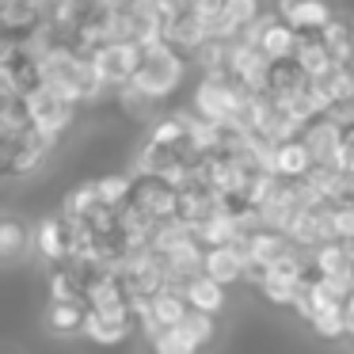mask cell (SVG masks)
I'll return each instance as SVG.
<instances>
[{
  "mask_svg": "<svg viewBox=\"0 0 354 354\" xmlns=\"http://www.w3.org/2000/svg\"><path fill=\"white\" fill-rule=\"evenodd\" d=\"M179 77H183V57L160 42V46L141 50L138 73L130 77V84L118 88V95H122V103L130 111H149V107H156L164 95L176 92Z\"/></svg>",
  "mask_w": 354,
  "mask_h": 354,
  "instance_id": "obj_1",
  "label": "cell"
},
{
  "mask_svg": "<svg viewBox=\"0 0 354 354\" xmlns=\"http://www.w3.org/2000/svg\"><path fill=\"white\" fill-rule=\"evenodd\" d=\"M248 100H252V92L236 80H229L225 73L202 77V84L194 88V115L209 126H240Z\"/></svg>",
  "mask_w": 354,
  "mask_h": 354,
  "instance_id": "obj_2",
  "label": "cell"
},
{
  "mask_svg": "<svg viewBox=\"0 0 354 354\" xmlns=\"http://www.w3.org/2000/svg\"><path fill=\"white\" fill-rule=\"evenodd\" d=\"M122 209L138 214L149 225L176 221V187L160 176H141L138 171V176H130V198Z\"/></svg>",
  "mask_w": 354,
  "mask_h": 354,
  "instance_id": "obj_3",
  "label": "cell"
},
{
  "mask_svg": "<svg viewBox=\"0 0 354 354\" xmlns=\"http://www.w3.org/2000/svg\"><path fill=\"white\" fill-rule=\"evenodd\" d=\"M24 100H27V115H31V130L39 133L46 145H54V141L69 130L73 115H77V107H73V103H65L57 92H50L46 84L35 88V92L24 95Z\"/></svg>",
  "mask_w": 354,
  "mask_h": 354,
  "instance_id": "obj_4",
  "label": "cell"
},
{
  "mask_svg": "<svg viewBox=\"0 0 354 354\" xmlns=\"http://www.w3.org/2000/svg\"><path fill=\"white\" fill-rule=\"evenodd\" d=\"M88 65H92L95 80L103 88H122L130 84V77L141 65V46H133V42H103L88 54Z\"/></svg>",
  "mask_w": 354,
  "mask_h": 354,
  "instance_id": "obj_5",
  "label": "cell"
},
{
  "mask_svg": "<svg viewBox=\"0 0 354 354\" xmlns=\"http://www.w3.org/2000/svg\"><path fill=\"white\" fill-rule=\"evenodd\" d=\"M31 244L50 267H65V263L80 252V229L73 221H65V217H46V221L31 232Z\"/></svg>",
  "mask_w": 354,
  "mask_h": 354,
  "instance_id": "obj_6",
  "label": "cell"
},
{
  "mask_svg": "<svg viewBox=\"0 0 354 354\" xmlns=\"http://www.w3.org/2000/svg\"><path fill=\"white\" fill-rule=\"evenodd\" d=\"M244 39L252 42V46L259 50L267 62H278V57H293V46H297V31H293V27L286 24L278 12H270V16H259Z\"/></svg>",
  "mask_w": 354,
  "mask_h": 354,
  "instance_id": "obj_7",
  "label": "cell"
},
{
  "mask_svg": "<svg viewBox=\"0 0 354 354\" xmlns=\"http://www.w3.org/2000/svg\"><path fill=\"white\" fill-rule=\"evenodd\" d=\"M290 248L293 244L282 236V232H270V229H252L244 240H240V252H244L248 274H252L255 282H263V274H267V270L274 267V263L282 259Z\"/></svg>",
  "mask_w": 354,
  "mask_h": 354,
  "instance_id": "obj_8",
  "label": "cell"
},
{
  "mask_svg": "<svg viewBox=\"0 0 354 354\" xmlns=\"http://www.w3.org/2000/svg\"><path fill=\"white\" fill-rule=\"evenodd\" d=\"M133 308L130 305H118V308H100V313H88L84 320V335L88 343H100V346H115L126 343L133 335Z\"/></svg>",
  "mask_w": 354,
  "mask_h": 354,
  "instance_id": "obj_9",
  "label": "cell"
},
{
  "mask_svg": "<svg viewBox=\"0 0 354 354\" xmlns=\"http://www.w3.org/2000/svg\"><path fill=\"white\" fill-rule=\"evenodd\" d=\"M263 73H267V57L252 46L248 39L229 42V54H225V77L244 84L248 92H259L263 84Z\"/></svg>",
  "mask_w": 354,
  "mask_h": 354,
  "instance_id": "obj_10",
  "label": "cell"
},
{
  "mask_svg": "<svg viewBox=\"0 0 354 354\" xmlns=\"http://www.w3.org/2000/svg\"><path fill=\"white\" fill-rule=\"evenodd\" d=\"M278 16L297 35H316L331 24L335 8H331L328 0H278Z\"/></svg>",
  "mask_w": 354,
  "mask_h": 354,
  "instance_id": "obj_11",
  "label": "cell"
},
{
  "mask_svg": "<svg viewBox=\"0 0 354 354\" xmlns=\"http://www.w3.org/2000/svg\"><path fill=\"white\" fill-rule=\"evenodd\" d=\"M301 145L308 149L313 164H331L335 160V149H339V118L335 115H316L301 126Z\"/></svg>",
  "mask_w": 354,
  "mask_h": 354,
  "instance_id": "obj_12",
  "label": "cell"
},
{
  "mask_svg": "<svg viewBox=\"0 0 354 354\" xmlns=\"http://www.w3.org/2000/svg\"><path fill=\"white\" fill-rule=\"evenodd\" d=\"M308 84H313V80L305 77V69H301L293 57H278V62H267L259 92L270 95V100H282V95H293V92H301V88H308Z\"/></svg>",
  "mask_w": 354,
  "mask_h": 354,
  "instance_id": "obj_13",
  "label": "cell"
},
{
  "mask_svg": "<svg viewBox=\"0 0 354 354\" xmlns=\"http://www.w3.org/2000/svg\"><path fill=\"white\" fill-rule=\"evenodd\" d=\"M202 274L217 286H229V282H240L248 274V263H244V252L240 244H229V248H209L202 255Z\"/></svg>",
  "mask_w": 354,
  "mask_h": 354,
  "instance_id": "obj_14",
  "label": "cell"
},
{
  "mask_svg": "<svg viewBox=\"0 0 354 354\" xmlns=\"http://www.w3.org/2000/svg\"><path fill=\"white\" fill-rule=\"evenodd\" d=\"M46 153H50V145L31 130L27 138L12 141V145L4 149V176H31V171L42 164V156H46Z\"/></svg>",
  "mask_w": 354,
  "mask_h": 354,
  "instance_id": "obj_15",
  "label": "cell"
},
{
  "mask_svg": "<svg viewBox=\"0 0 354 354\" xmlns=\"http://www.w3.org/2000/svg\"><path fill=\"white\" fill-rule=\"evenodd\" d=\"M308 168H313V156H308L305 145H301V138H290V141H282V145H274L270 171H274L278 179H290V183H297V179L308 176Z\"/></svg>",
  "mask_w": 354,
  "mask_h": 354,
  "instance_id": "obj_16",
  "label": "cell"
},
{
  "mask_svg": "<svg viewBox=\"0 0 354 354\" xmlns=\"http://www.w3.org/2000/svg\"><path fill=\"white\" fill-rule=\"evenodd\" d=\"M320 42H324V50H328V57L335 65H354V24H351V16L335 12L331 24L320 31Z\"/></svg>",
  "mask_w": 354,
  "mask_h": 354,
  "instance_id": "obj_17",
  "label": "cell"
},
{
  "mask_svg": "<svg viewBox=\"0 0 354 354\" xmlns=\"http://www.w3.org/2000/svg\"><path fill=\"white\" fill-rule=\"evenodd\" d=\"M84 320H88L84 297H65V301H50L46 305V328L54 335H80Z\"/></svg>",
  "mask_w": 354,
  "mask_h": 354,
  "instance_id": "obj_18",
  "label": "cell"
},
{
  "mask_svg": "<svg viewBox=\"0 0 354 354\" xmlns=\"http://www.w3.org/2000/svg\"><path fill=\"white\" fill-rule=\"evenodd\" d=\"M31 248V229H27L24 217L16 214H0V267L19 263Z\"/></svg>",
  "mask_w": 354,
  "mask_h": 354,
  "instance_id": "obj_19",
  "label": "cell"
},
{
  "mask_svg": "<svg viewBox=\"0 0 354 354\" xmlns=\"http://www.w3.org/2000/svg\"><path fill=\"white\" fill-rule=\"evenodd\" d=\"M183 301L191 313H206V316H217L225 313V305H229V297H225V286L209 282L206 274L191 278V282L183 286Z\"/></svg>",
  "mask_w": 354,
  "mask_h": 354,
  "instance_id": "obj_20",
  "label": "cell"
},
{
  "mask_svg": "<svg viewBox=\"0 0 354 354\" xmlns=\"http://www.w3.org/2000/svg\"><path fill=\"white\" fill-rule=\"evenodd\" d=\"M248 232H244V225L236 221V217H225V214H214L209 221H202L198 229H194V240H198L202 248H229V244H240Z\"/></svg>",
  "mask_w": 354,
  "mask_h": 354,
  "instance_id": "obj_21",
  "label": "cell"
},
{
  "mask_svg": "<svg viewBox=\"0 0 354 354\" xmlns=\"http://www.w3.org/2000/svg\"><path fill=\"white\" fill-rule=\"evenodd\" d=\"M149 346H153V354H202V346L194 343V339H187L179 328H168V331L149 335Z\"/></svg>",
  "mask_w": 354,
  "mask_h": 354,
  "instance_id": "obj_22",
  "label": "cell"
},
{
  "mask_svg": "<svg viewBox=\"0 0 354 354\" xmlns=\"http://www.w3.org/2000/svg\"><path fill=\"white\" fill-rule=\"evenodd\" d=\"M100 206V194H95V183H84V187H77V191L65 198V209H62V217L65 221H73V225H80L92 209Z\"/></svg>",
  "mask_w": 354,
  "mask_h": 354,
  "instance_id": "obj_23",
  "label": "cell"
},
{
  "mask_svg": "<svg viewBox=\"0 0 354 354\" xmlns=\"http://www.w3.org/2000/svg\"><path fill=\"white\" fill-rule=\"evenodd\" d=\"M95 194H100V206L122 209L126 198H130V176H103V179H95Z\"/></svg>",
  "mask_w": 354,
  "mask_h": 354,
  "instance_id": "obj_24",
  "label": "cell"
},
{
  "mask_svg": "<svg viewBox=\"0 0 354 354\" xmlns=\"http://www.w3.org/2000/svg\"><path fill=\"white\" fill-rule=\"evenodd\" d=\"M179 331H183L187 339H194V343L206 351L209 343L217 339V316H206V313H187L183 324H179Z\"/></svg>",
  "mask_w": 354,
  "mask_h": 354,
  "instance_id": "obj_25",
  "label": "cell"
},
{
  "mask_svg": "<svg viewBox=\"0 0 354 354\" xmlns=\"http://www.w3.org/2000/svg\"><path fill=\"white\" fill-rule=\"evenodd\" d=\"M308 324H313V331H316V335H324V339H339V335H346V316H343V305L324 308V313H316Z\"/></svg>",
  "mask_w": 354,
  "mask_h": 354,
  "instance_id": "obj_26",
  "label": "cell"
},
{
  "mask_svg": "<svg viewBox=\"0 0 354 354\" xmlns=\"http://www.w3.org/2000/svg\"><path fill=\"white\" fill-rule=\"evenodd\" d=\"M259 290H263V297H267L270 305H293V301H297V293H301V286H297V282H282V278L263 274Z\"/></svg>",
  "mask_w": 354,
  "mask_h": 354,
  "instance_id": "obj_27",
  "label": "cell"
},
{
  "mask_svg": "<svg viewBox=\"0 0 354 354\" xmlns=\"http://www.w3.org/2000/svg\"><path fill=\"white\" fill-rule=\"evenodd\" d=\"M331 240H339V244H354V202L331 206Z\"/></svg>",
  "mask_w": 354,
  "mask_h": 354,
  "instance_id": "obj_28",
  "label": "cell"
},
{
  "mask_svg": "<svg viewBox=\"0 0 354 354\" xmlns=\"http://www.w3.org/2000/svg\"><path fill=\"white\" fill-rule=\"evenodd\" d=\"M0 354H16V351H0Z\"/></svg>",
  "mask_w": 354,
  "mask_h": 354,
  "instance_id": "obj_29",
  "label": "cell"
}]
</instances>
